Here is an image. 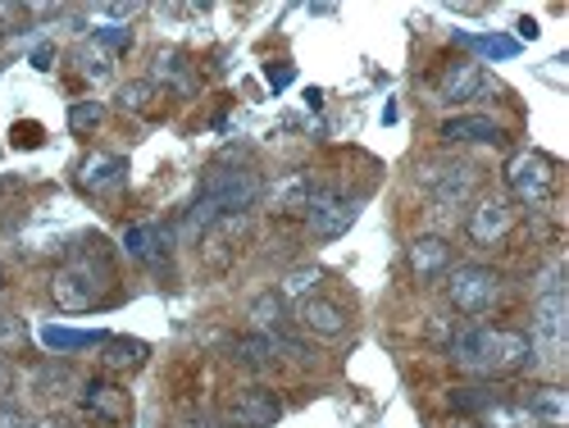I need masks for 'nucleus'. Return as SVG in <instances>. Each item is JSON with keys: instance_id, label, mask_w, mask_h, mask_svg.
<instances>
[{"instance_id": "29", "label": "nucleus", "mask_w": 569, "mask_h": 428, "mask_svg": "<svg viewBox=\"0 0 569 428\" xmlns=\"http://www.w3.org/2000/svg\"><path fill=\"white\" fill-rule=\"evenodd\" d=\"M78 69H83V77H92V83H105V77L114 73V55L105 46L87 42V46H78Z\"/></svg>"}, {"instance_id": "20", "label": "nucleus", "mask_w": 569, "mask_h": 428, "mask_svg": "<svg viewBox=\"0 0 569 428\" xmlns=\"http://www.w3.org/2000/svg\"><path fill=\"white\" fill-rule=\"evenodd\" d=\"M487 92V77H483V69L478 64H470V60H461V64H451L446 73H442V101H474V96H483Z\"/></svg>"}, {"instance_id": "21", "label": "nucleus", "mask_w": 569, "mask_h": 428, "mask_svg": "<svg viewBox=\"0 0 569 428\" xmlns=\"http://www.w3.org/2000/svg\"><path fill=\"white\" fill-rule=\"evenodd\" d=\"M528 415H534V424L565 428V419H569V393H565V387H556V383L534 387V397H528Z\"/></svg>"}, {"instance_id": "16", "label": "nucleus", "mask_w": 569, "mask_h": 428, "mask_svg": "<svg viewBox=\"0 0 569 428\" xmlns=\"http://www.w3.org/2000/svg\"><path fill=\"white\" fill-rule=\"evenodd\" d=\"M150 83H156V87H173L178 96H192V92H197L192 60H187L182 51H156V64H150Z\"/></svg>"}, {"instance_id": "32", "label": "nucleus", "mask_w": 569, "mask_h": 428, "mask_svg": "<svg viewBox=\"0 0 569 428\" xmlns=\"http://www.w3.org/2000/svg\"><path fill=\"white\" fill-rule=\"evenodd\" d=\"M92 42L105 46L109 55H124V51L133 46V28H124V23H101V28L92 32Z\"/></svg>"}, {"instance_id": "38", "label": "nucleus", "mask_w": 569, "mask_h": 428, "mask_svg": "<svg viewBox=\"0 0 569 428\" xmlns=\"http://www.w3.org/2000/svg\"><path fill=\"white\" fill-rule=\"evenodd\" d=\"M51 60H55V51H51V46H42V51L32 55V64H36V69H51Z\"/></svg>"}, {"instance_id": "30", "label": "nucleus", "mask_w": 569, "mask_h": 428, "mask_svg": "<svg viewBox=\"0 0 569 428\" xmlns=\"http://www.w3.org/2000/svg\"><path fill=\"white\" fill-rule=\"evenodd\" d=\"M101 119H105V105H101V101H78V105L69 109V128H73V137L96 133V128H101Z\"/></svg>"}, {"instance_id": "40", "label": "nucleus", "mask_w": 569, "mask_h": 428, "mask_svg": "<svg viewBox=\"0 0 569 428\" xmlns=\"http://www.w3.org/2000/svg\"><path fill=\"white\" fill-rule=\"evenodd\" d=\"M519 36H538V23L534 19H519Z\"/></svg>"}, {"instance_id": "22", "label": "nucleus", "mask_w": 569, "mask_h": 428, "mask_svg": "<svg viewBox=\"0 0 569 428\" xmlns=\"http://www.w3.org/2000/svg\"><path fill=\"white\" fill-rule=\"evenodd\" d=\"M283 315H287V301L278 296V288H274V292H260V296L251 301V310H246V320L255 324V333H278Z\"/></svg>"}, {"instance_id": "2", "label": "nucleus", "mask_w": 569, "mask_h": 428, "mask_svg": "<svg viewBox=\"0 0 569 428\" xmlns=\"http://www.w3.org/2000/svg\"><path fill=\"white\" fill-rule=\"evenodd\" d=\"M260 197H264L260 174H251V169H242V165H214V169L201 178L197 201H192V210H187V219H182V238H197V242H201L214 219H223V215H246Z\"/></svg>"}, {"instance_id": "41", "label": "nucleus", "mask_w": 569, "mask_h": 428, "mask_svg": "<svg viewBox=\"0 0 569 428\" xmlns=\"http://www.w3.org/2000/svg\"><path fill=\"white\" fill-rule=\"evenodd\" d=\"M32 428H60L55 419H32Z\"/></svg>"}, {"instance_id": "1", "label": "nucleus", "mask_w": 569, "mask_h": 428, "mask_svg": "<svg viewBox=\"0 0 569 428\" xmlns=\"http://www.w3.org/2000/svg\"><path fill=\"white\" fill-rule=\"evenodd\" d=\"M451 365H461L470 374H519L528 365H538L534 337L515 328H487V324H465L446 337Z\"/></svg>"}, {"instance_id": "5", "label": "nucleus", "mask_w": 569, "mask_h": 428, "mask_svg": "<svg viewBox=\"0 0 569 428\" xmlns=\"http://www.w3.org/2000/svg\"><path fill=\"white\" fill-rule=\"evenodd\" d=\"M502 296V274L487 264H455L446 269V301L455 315H487Z\"/></svg>"}, {"instance_id": "43", "label": "nucleus", "mask_w": 569, "mask_h": 428, "mask_svg": "<svg viewBox=\"0 0 569 428\" xmlns=\"http://www.w3.org/2000/svg\"><path fill=\"white\" fill-rule=\"evenodd\" d=\"M0 292H6V274H0Z\"/></svg>"}, {"instance_id": "3", "label": "nucleus", "mask_w": 569, "mask_h": 428, "mask_svg": "<svg viewBox=\"0 0 569 428\" xmlns=\"http://www.w3.org/2000/svg\"><path fill=\"white\" fill-rule=\"evenodd\" d=\"M101 247H105V242L96 238L92 251L64 260L55 274H51V301L64 310V315H87V310H96V305L109 301L114 264H109V255H105Z\"/></svg>"}, {"instance_id": "25", "label": "nucleus", "mask_w": 569, "mask_h": 428, "mask_svg": "<svg viewBox=\"0 0 569 428\" xmlns=\"http://www.w3.org/2000/svg\"><path fill=\"white\" fill-rule=\"evenodd\" d=\"M446 401H451V410H461V415H487L492 406H497V397H492L487 387H451Z\"/></svg>"}, {"instance_id": "17", "label": "nucleus", "mask_w": 569, "mask_h": 428, "mask_svg": "<svg viewBox=\"0 0 569 428\" xmlns=\"http://www.w3.org/2000/svg\"><path fill=\"white\" fill-rule=\"evenodd\" d=\"M310 197H315V178L306 169H296V174H287L270 187V201H274L278 215H306Z\"/></svg>"}, {"instance_id": "37", "label": "nucleus", "mask_w": 569, "mask_h": 428, "mask_svg": "<svg viewBox=\"0 0 569 428\" xmlns=\"http://www.w3.org/2000/svg\"><path fill=\"white\" fill-rule=\"evenodd\" d=\"M270 83L274 87H287L292 83V69H270Z\"/></svg>"}, {"instance_id": "34", "label": "nucleus", "mask_w": 569, "mask_h": 428, "mask_svg": "<svg viewBox=\"0 0 569 428\" xmlns=\"http://www.w3.org/2000/svg\"><path fill=\"white\" fill-rule=\"evenodd\" d=\"M0 428H32V419L14 406V401H6V397H0Z\"/></svg>"}, {"instance_id": "23", "label": "nucleus", "mask_w": 569, "mask_h": 428, "mask_svg": "<svg viewBox=\"0 0 569 428\" xmlns=\"http://www.w3.org/2000/svg\"><path fill=\"white\" fill-rule=\"evenodd\" d=\"M73 383H78V378H73V369L60 365V361H51V365H36V374H32V393H42V397H64Z\"/></svg>"}, {"instance_id": "12", "label": "nucleus", "mask_w": 569, "mask_h": 428, "mask_svg": "<svg viewBox=\"0 0 569 428\" xmlns=\"http://www.w3.org/2000/svg\"><path fill=\"white\" fill-rule=\"evenodd\" d=\"M405 264H410V274L420 283H433L451 269V242L438 238V232H420V238L405 247Z\"/></svg>"}, {"instance_id": "19", "label": "nucleus", "mask_w": 569, "mask_h": 428, "mask_svg": "<svg viewBox=\"0 0 569 428\" xmlns=\"http://www.w3.org/2000/svg\"><path fill=\"white\" fill-rule=\"evenodd\" d=\"M146 356H150V346L137 342V337H105L101 342V365L109 374H133V369L146 365Z\"/></svg>"}, {"instance_id": "8", "label": "nucleus", "mask_w": 569, "mask_h": 428, "mask_svg": "<svg viewBox=\"0 0 569 428\" xmlns=\"http://www.w3.org/2000/svg\"><path fill=\"white\" fill-rule=\"evenodd\" d=\"M420 187L429 191V197L438 206H465L474 197V187H478V169L474 165H429L420 174Z\"/></svg>"}, {"instance_id": "6", "label": "nucleus", "mask_w": 569, "mask_h": 428, "mask_svg": "<svg viewBox=\"0 0 569 428\" xmlns=\"http://www.w3.org/2000/svg\"><path fill=\"white\" fill-rule=\"evenodd\" d=\"M356 219H360V201L356 197H341L337 187H315V197L306 206V223H310V232L319 242L341 238V232H347Z\"/></svg>"}, {"instance_id": "27", "label": "nucleus", "mask_w": 569, "mask_h": 428, "mask_svg": "<svg viewBox=\"0 0 569 428\" xmlns=\"http://www.w3.org/2000/svg\"><path fill=\"white\" fill-rule=\"evenodd\" d=\"M156 96H160V87L150 83V77H137V83H124V87H119V109L146 114L150 105H156Z\"/></svg>"}, {"instance_id": "14", "label": "nucleus", "mask_w": 569, "mask_h": 428, "mask_svg": "<svg viewBox=\"0 0 569 428\" xmlns=\"http://www.w3.org/2000/svg\"><path fill=\"white\" fill-rule=\"evenodd\" d=\"M565 292H542L538 301V315H534V352H565Z\"/></svg>"}, {"instance_id": "36", "label": "nucleus", "mask_w": 569, "mask_h": 428, "mask_svg": "<svg viewBox=\"0 0 569 428\" xmlns=\"http://www.w3.org/2000/svg\"><path fill=\"white\" fill-rule=\"evenodd\" d=\"M96 14H109V19H133V14H137V6H101Z\"/></svg>"}, {"instance_id": "35", "label": "nucleus", "mask_w": 569, "mask_h": 428, "mask_svg": "<svg viewBox=\"0 0 569 428\" xmlns=\"http://www.w3.org/2000/svg\"><path fill=\"white\" fill-rule=\"evenodd\" d=\"M10 387H14V369H10V361H6V356H0V397H6Z\"/></svg>"}, {"instance_id": "39", "label": "nucleus", "mask_w": 569, "mask_h": 428, "mask_svg": "<svg viewBox=\"0 0 569 428\" xmlns=\"http://www.w3.org/2000/svg\"><path fill=\"white\" fill-rule=\"evenodd\" d=\"M14 28V6H0V32Z\"/></svg>"}, {"instance_id": "9", "label": "nucleus", "mask_w": 569, "mask_h": 428, "mask_svg": "<svg viewBox=\"0 0 569 428\" xmlns=\"http://www.w3.org/2000/svg\"><path fill=\"white\" fill-rule=\"evenodd\" d=\"M510 228H515L510 201L487 197V201H478V206L470 210V219H465V238H470L474 247H502V242L510 238Z\"/></svg>"}, {"instance_id": "11", "label": "nucleus", "mask_w": 569, "mask_h": 428, "mask_svg": "<svg viewBox=\"0 0 569 428\" xmlns=\"http://www.w3.org/2000/svg\"><path fill=\"white\" fill-rule=\"evenodd\" d=\"M128 182V160L124 155H109V150H96L78 165V187L87 197H114V191H124Z\"/></svg>"}, {"instance_id": "18", "label": "nucleus", "mask_w": 569, "mask_h": 428, "mask_svg": "<svg viewBox=\"0 0 569 428\" xmlns=\"http://www.w3.org/2000/svg\"><path fill=\"white\" fill-rule=\"evenodd\" d=\"M442 142L461 146V142H502V124L487 119V114H455L442 124Z\"/></svg>"}, {"instance_id": "13", "label": "nucleus", "mask_w": 569, "mask_h": 428, "mask_svg": "<svg viewBox=\"0 0 569 428\" xmlns=\"http://www.w3.org/2000/svg\"><path fill=\"white\" fill-rule=\"evenodd\" d=\"M296 320H301V328L315 333V337H341V333H347V324H351L347 310H341L337 301H328V296L296 301Z\"/></svg>"}, {"instance_id": "42", "label": "nucleus", "mask_w": 569, "mask_h": 428, "mask_svg": "<svg viewBox=\"0 0 569 428\" xmlns=\"http://www.w3.org/2000/svg\"><path fill=\"white\" fill-rule=\"evenodd\" d=\"M451 428H478V424L474 419H461V424H451Z\"/></svg>"}, {"instance_id": "7", "label": "nucleus", "mask_w": 569, "mask_h": 428, "mask_svg": "<svg viewBox=\"0 0 569 428\" xmlns=\"http://www.w3.org/2000/svg\"><path fill=\"white\" fill-rule=\"evenodd\" d=\"M78 406H83L87 419H96L105 428H124L133 419V397L109 378H87L83 393H78Z\"/></svg>"}, {"instance_id": "28", "label": "nucleus", "mask_w": 569, "mask_h": 428, "mask_svg": "<svg viewBox=\"0 0 569 428\" xmlns=\"http://www.w3.org/2000/svg\"><path fill=\"white\" fill-rule=\"evenodd\" d=\"M42 342L51 346V352H78V346L105 342V333H78V328H60V324H51V328L42 333Z\"/></svg>"}, {"instance_id": "24", "label": "nucleus", "mask_w": 569, "mask_h": 428, "mask_svg": "<svg viewBox=\"0 0 569 428\" xmlns=\"http://www.w3.org/2000/svg\"><path fill=\"white\" fill-rule=\"evenodd\" d=\"M233 352H238L242 365H270L274 352H278V342H274V333H246V337L233 342Z\"/></svg>"}, {"instance_id": "26", "label": "nucleus", "mask_w": 569, "mask_h": 428, "mask_svg": "<svg viewBox=\"0 0 569 428\" xmlns=\"http://www.w3.org/2000/svg\"><path fill=\"white\" fill-rule=\"evenodd\" d=\"M319 279H324V269H315V264L292 269V274L283 279V288H278V296H283V301H306V296H315Z\"/></svg>"}, {"instance_id": "4", "label": "nucleus", "mask_w": 569, "mask_h": 428, "mask_svg": "<svg viewBox=\"0 0 569 428\" xmlns=\"http://www.w3.org/2000/svg\"><path fill=\"white\" fill-rule=\"evenodd\" d=\"M506 187H510V197L528 210H547L556 201V160L542 150H519L510 155V165H506Z\"/></svg>"}, {"instance_id": "33", "label": "nucleus", "mask_w": 569, "mask_h": 428, "mask_svg": "<svg viewBox=\"0 0 569 428\" xmlns=\"http://www.w3.org/2000/svg\"><path fill=\"white\" fill-rule=\"evenodd\" d=\"M470 46H478L483 55H515V42H506V36H465Z\"/></svg>"}, {"instance_id": "31", "label": "nucleus", "mask_w": 569, "mask_h": 428, "mask_svg": "<svg viewBox=\"0 0 569 428\" xmlns=\"http://www.w3.org/2000/svg\"><path fill=\"white\" fill-rule=\"evenodd\" d=\"M23 346H28V324L19 315H10V310H0V356L23 352Z\"/></svg>"}, {"instance_id": "10", "label": "nucleus", "mask_w": 569, "mask_h": 428, "mask_svg": "<svg viewBox=\"0 0 569 428\" xmlns=\"http://www.w3.org/2000/svg\"><path fill=\"white\" fill-rule=\"evenodd\" d=\"M283 419V401L270 387H242V393L228 401V424L238 428H274Z\"/></svg>"}, {"instance_id": "15", "label": "nucleus", "mask_w": 569, "mask_h": 428, "mask_svg": "<svg viewBox=\"0 0 569 428\" xmlns=\"http://www.w3.org/2000/svg\"><path fill=\"white\" fill-rule=\"evenodd\" d=\"M124 251L133 260H141V264H160L173 251V232L160 228V223H137V228L124 232Z\"/></svg>"}]
</instances>
